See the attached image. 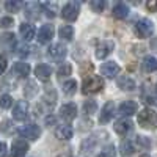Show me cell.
<instances>
[{"mask_svg": "<svg viewBox=\"0 0 157 157\" xmlns=\"http://www.w3.org/2000/svg\"><path fill=\"white\" fill-rule=\"evenodd\" d=\"M104 88V78L101 75H90L82 83V93L83 94H94Z\"/></svg>", "mask_w": 157, "mask_h": 157, "instance_id": "1", "label": "cell"}, {"mask_svg": "<svg viewBox=\"0 0 157 157\" xmlns=\"http://www.w3.org/2000/svg\"><path fill=\"white\" fill-rule=\"evenodd\" d=\"M138 124L143 129H149V130L157 129V113L151 109H143L138 113Z\"/></svg>", "mask_w": 157, "mask_h": 157, "instance_id": "2", "label": "cell"}, {"mask_svg": "<svg viewBox=\"0 0 157 157\" xmlns=\"http://www.w3.org/2000/svg\"><path fill=\"white\" fill-rule=\"evenodd\" d=\"M78 13H80V3L78 2H68L61 10V16H63V19L74 22L78 17Z\"/></svg>", "mask_w": 157, "mask_h": 157, "instance_id": "3", "label": "cell"}, {"mask_svg": "<svg viewBox=\"0 0 157 157\" xmlns=\"http://www.w3.org/2000/svg\"><path fill=\"white\" fill-rule=\"evenodd\" d=\"M154 32V24L149 19H140L135 24V33L138 38H149Z\"/></svg>", "mask_w": 157, "mask_h": 157, "instance_id": "4", "label": "cell"}, {"mask_svg": "<svg viewBox=\"0 0 157 157\" xmlns=\"http://www.w3.org/2000/svg\"><path fill=\"white\" fill-rule=\"evenodd\" d=\"M19 135L24 137V138H29V140H38L39 135H41V127L36 126V124L22 126L19 129Z\"/></svg>", "mask_w": 157, "mask_h": 157, "instance_id": "5", "label": "cell"}, {"mask_svg": "<svg viewBox=\"0 0 157 157\" xmlns=\"http://www.w3.org/2000/svg\"><path fill=\"white\" fill-rule=\"evenodd\" d=\"M66 54H68V49H66V46L61 44V43H57L54 46H50L49 47V52H47V55L52 60H57V61L63 60L64 57H66Z\"/></svg>", "mask_w": 157, "mask_h": 157, "instance_id": "6", "label": "cell"}, {"mask_svg": "<svg viewBox=\"0 0 157 157\" xmlns=\"http://www.w3.org/2000/svg\"><path fill=\"white\" fill-rule=\"evenodd\" d=\"M29 116V104L25 101H17L14 109H13V118L17 121H24Z\"/></svg>", "mask_w": 157, "mask_h": 157, "instance_id": "7", "label": "cell"}, {"mask_svg": "<svg viewBox=\"0 0 157 157\" xmlns=\"http://www.w3.org/2000/svg\"><path fill=\"white\" fill-rule=\"evenodd\" d=\"M115 113H116V109H115V102L113 101H109L105 105L102 107V110H101V115H99V123H109L112 118L115 116Z\"/></svg>", "mask_w": 157, "mask_h": 157, "instance_id": "8", "label": "cell"}, {"mask_svg": "<svg viewBox=\"0 0 157 157\" xmlns=\"http://www.w3.org/2000/svg\"><path fill=\"white\" fill-rule=\"evenodd\" d=\"M29 151V143L22 140V138H17L13 141V145H11V154L13 157H24L25 152Z\"/></svg>", "mask_w": 157, "mask_h": 157, "instance_id": "9", "label": "cell"}, {"mask_svg": "<svg viewBox=\"0 0 157 157\" xmlns=\"http://www.w3.org/2000/svg\"><path fill=\"white\" fill-rule=\"evenodd\" d=\"M137 112H138V105L135 101H124L118 107V115H121V116H132Z\"/></svg>", "mask_w": 157, "mask_h": 157, "instance_id": "10", "label": "cell"}, {"mask_svg": "<svg viewBox=\"0 0 157 157\" xmlns=\"http://www.w3.org/2000/svg\"><path fill=\"white\" fill-rule=\"evenodd\" d=\"M101 74L107 78H113L120 74V66H118V63L115 61H107V63H102L101 66Z\"/></svg>", "mask_w": 157, "mask_h": 157, "instance_id": "11", "label": "cell"}, {"mask_svg": "<svg viewBox=\"0 0 157 157\" xmlns=\"http://www.w3.org/2000/svg\"><path fill=\"white\" fill-rule=\"evenodd\" d=\"M60 116L63 118V120H66V121L75 120V118H77V107H75V104L68 102V104H64V105H61Z\"/></svg>", "mask_w": 157, "mask_h": 157, "instance_id": "12", "label": "cell"}, {"mask_svg": "<svg viewBox=\"0 0 157 157\" xmlns=\"http://www.w3.org/2000/svg\"><path fill=\"white\" fill-rule=\"evenodd\" d=\"M52 38H54V25H50V24L43 25V27L39 29V32H38L39 44H47Z\"/></svg>", "mask_w": 157, "mask_h": 157, "instance_id": "13", "label": "cell"}, {"mask_svg": "<svg viewBox=\"0 0 157 157\" xmlns=\"http://www.w3.org/2000/svg\"><path fill=\"white\" fill-rule=\"evenodd\" d=\"M132 127H134V123L130 121L129 118H123V120L116 121V124H115V132L120 134V135H126V134H129L130 130H132Z\"/></svg>", "mask_w": 157, "mask_h": 157, "instance_id": "14", "label": "cell"}, {"mask_svg": "<svg viewBox=\"0 0 157 157\" xmlns=\"http://www.w3.org/2000/svg\"><path fill=\"white\" fill-rule=\"evenodd\" d=\"M35 75L39 78V80L47 82L50 78V75H52V68L49 66V64H38L36 69H35Z\"/></svg>", "mask_w": 157, "mask_h": 157, "instance_id": "15", "label": "cell"}, {"mask_svg": "<svg viewBox=\"0 0 157 157\" xmlns=\"http://www.w3.org/2000/svg\"><path fill=\"white\" fill-rule=\"evenodd\" d=\"M19 32H21V36L25 39V41H30V39H33V38H35V35H36L35 25H32V24H27V22L21 24Z\"/></svg>", "mask_w": 157, "mask_h": 157, "instance_id": "16", "label": "cell"}, {"mask_svg": "<svg viewBox=\"0 0 157 157\" xmlns=\"http://www.w3.org/2000/svg\"><path fill=\"white\" fill-rule=\"evenodd\" d=\"M11 72L14 74L16 77H27L30 74V64L29 63H22V61L14 63V66H13Z\"/></svg>", "mask_w": 157, "mask_h": 157, "instance_id": "17", "label": "cell"}, {"mask_svg": "<svg viewBox=\"0 0 157 157\" xmlns=\"http://www.w3.org/2000/svg\"><path fill=\"white\" fill-rule=\"evenodd\" d=\"M72 134H74V130L69 124H63V126H58L57 130H55V135L57 138L60 140H71L72 138Z\"/></svg>", "mask_w": 157, "mask_h": 157, "instance_id": "18", "label": "cell"}, {"mask_svg": "<svg viewBox=\"0 0 157 157\" xmlns=\"http://www.w3.org/2000/svg\"><path fill=\"white\" fill-rule=\"evenodd\" d=\"M112 50H113V43H112V41H104V43L99 44L98 49H96V57H98L99 60H104Z\"/></svg>", "mask_w": 157, "mask_h": 157, "instance_id": "19", "label": "cell"}, {"mask_svg": "<svg viewBox=\"0 0 157 157\" xmlns=\"http://www.w3.org/2000/svg\"><path fill=\"white\" fill-rule=\"evenodd\" d=\"M118 86L124 91H132V90H135V82L129 75H121L118 78Z\"/></svg>", "mask_w": 157, "mask_h": 157, "instance_id": "20", "label": "cell"}, {"mask_svg": "<svg viewBox=\"0 0 157 157\" xmlns=\"http://www.w3.org/2000/svg\"><path fill=\"white\" fill-rule=\"evenodd\" d=\"M41 13V5L38 3H27L25 5V16L30 19H38Z\"/></svg>", "mask_w": 157, "mask_h": 157, "instance_id": "21", "label": "cell"}, {"mask_svg": "<svg viewBox=\"0 0 157 157\" xmlns=\"http://www.w3.org/2000/svg\"><path fill=\"white\" fill-rule=\"evenodd\" d=\"M135 152V143L134 141H129V140H124L120 146V154L123 157H129Z\"/></svg>", "mask_w": 157, "mask_h": 157, "instance_id": "22", "label": "cell"}, {"mask_svg": "<svg viewBox=\"0 0 157 157\" xmlns=\"http://www.w3.org/2000/svg\"><path fill=\"white\" fill-rule=\"evenodd\" d=\"M129 14V6L126 3H116L113 6V17L116 19H124Z\"/></svg>", "mask_w": 157, "mask_h": 157, "instance_id": "23", "label": "cell"}, {"mask_svg": "<svg viewBox=\"0 0 157 157\" xmlns=\"http://www.w3.org/2000/svg\"><path fill=\"white\" fill-rule=\"evenodd\" d=\"M143 69H145L146 72H154L157 71V58L155 57H146L145 60H143Z\"/></svg>", "mask_w": 157, "mask_h": 157, "instance_id": "24", "label": "cell"}, {"mask_svg": "<svg viewBox=\"0 0 157 157\" xmlns=\"http://www.w3.org/2000/svg\"><path fill=\"white\" fill-rule=\"evenodd\" d=\"M58 33H60V38L64 39V41H72V38H74V29L71 25H63Z\"/></svg>", "mask_w": 157, "mask_h": 157, "instance_id": "25", "label": "cell"}, {"mask_svg": "<svg viewBox=\"0 0 157 157\" xmlns=\"http://www.w3.org/2000/svg\"><path fill=\"white\" fill-rule=\"evenodd\" d=\"M107 6V2L105 0H91L90 2V8L93 10L94 13H102Z\"/></svg>", "mask_w": 157, "mask_h": 157, "instance_id": "26", "label": "cell"}, {"mask_svg": "<svg viewBox=\"0 0 157 157\" xmlns=\"http://www.w3.org/2000/svg\"><path fill=\"white\" fill-rule=\"evenodd\" d=\"M63 91L68 96H72L75 91H77V82L75 80H66V82L63 83Z\"/></svg>", "mask_w": 157, "mask_h": 157, "instance_id": "27", "label": "cell"}, {"mask_svg": "<svg viewBox=\"0 0 157 157\" xmlns=\"http://www.w3.org/2000/svg\"><path fill=\"white\" fill-rule=\"evenodd\" d=\"M5 8H6L10 13H17V11L22 8V3L19 2V0H8V2L5 3Z\"/></svg>", "mask_w": 157, "mask_h": 157, "instance_id": "28", "label": "cell"}, {"mask_svg": "<svg viewBox=\"0 0 157 157\" xmlns=\"http://www.w3.org/2000/svg\"><path fill=\"white\" fill-rule=\"evenodd\" d=\"M96 109H98V104H96V101H85V104H83V113L85 115H91V113H94L96 112Z\"/></svg>", "mask_w": 157, "mask_h": 157, "instance_id": "29", "label": "cell"}, {"mask_svg": "<svg viewBox=\"0 0 157 157\" xmlns=\"http://www.w3.org/2000/svg\"><path fill=\"white\" fill-rule=\"evenodd\" d=\"M71 71H72L71 64H69V63H63L61 66L58 68L57 74H58V77H66V75H69V74H71Z\"/></svg>", "mask_w": 157, "mask_h": 157, "instance_id": "30", "label": "cell"}, {"mask_svg": "<svg viewBox=\"0 0 157 157\" xmlns=\"http://www.w3.org/2000/svg\"><path fill=\"white\" fill-rule=\"evenodd\" d=\"M13 105V98L10 94H2L0 96V107L2 109H10Z\"/></svg>", "mask_w": 157, "mask_h": 157, "instance_id": "31", "label": "cell"}, {"mask_svg": "<svg viewBox=\"0 0 157 157\" xmlns=\"http://www.w3.org/2000/svg\"><path fill=\"white\" fill-rule=\"evenodd\" d=\"M135 145L138 148H141V149H148L151 146V143H149V140L146 137H137L135 138Z\"/></svg>", "mask_w": 157, "mask_h": 157, "instance_id": "32", "label": "cell"}, {"mask_svg": "<svg viewBox=\"0 0 157 157\" xmlns=\"http://www.w3.org/2000/svg\"><path fill=\"white\" fill-rule=\"evenodd\" d=\"M29 52H30V47L29 46H25V44H17L16 46V54L19 57H27Z\"/></svg>", "mask_w": 157, "mask_h": 157, "instance_id": "33", "label": "cell"}, {"mask_svg": "<svg viewBox=\"0 0 157 157\" xmlns=\"http://www.w3.org/2000/svg\"><path fill=\"white\" fill-rule=\"evenodd\" d=\"M98 157H115V148H113L112 145L107 146V148H104V149L99 152Z\"/></svg>", "mask_w": 157, "mask_h": 157, "instance_id": "34", "label": "cell"}, {"mask_svg": "<svg viewBox=\"0 0 157 157\" xmlns=\"http://www.w3.org/2000/svg\"><path fill=\"white\" fill-rule=\"evenodd\" d=\"M43 8L46 10V13H47V16L49 17H54L55 16V5H50V3H46V5H43Z\"/></svg>", "mask_w": 157, "mask_h": 157, "instance_id": "35", "label": "cell"}, {"mask_svg": "<svg viewBox=\"0 0 157 157\" xmlns=\"http://www.w3.org/2000/svg\"><path fill=\"white\" fill-rule=\"evenodd\" d=\"M0 25H2V27H11L13 25V17H2Z\"/></svg>", "mask_w": 157, "mask_h": 157, "instance_id": "36", "label": "cell"}, {"mask_svg": "<svg viewBox=\"0 0 157 157\" xmlns=\"http://www.w3.org/2000/svg\"><path fill=\"white\" fill-rule=\"evenodd\" d=\"M6 64H8L6 58H5V57H0V75H2V74L5 72V69H6Z\"/></svg>", "mask_w": 157, "mask_h": 157, "instance_id": "37", "label": "cell"}, {"mask_svg": "<svg viewBox=\"0 0 157 157\" xmlns=\"http://www.w3.org/2000/svg\"><path fill=\"white\" fill-rule=\"evenodd\" d=\"M148 10L149 11H157V2H155V0H154V2H152V0L148 2Z\"/></svg>", "mask_w": 157, "mask_h": 157, "instance_id": "38", "label": "cell"}, {"mask_svg": "<svg viewBox=\"0 0 157 157\" xmlns=\"http://www.w3.org/2000/svg\"><path fill=\"white\" fill-rule=\"evenodd\" d=\"M6 145H5V143H0V157H5L6 155Z\"/></svg>", "mask_w": 157, "mask_h": 157, "instance_id": "39", "label": "cell"}, {"mask_svg": "<svg viewBox=\"0 0 157 157\" xmlns=\"http://www.w3.org/2000/svg\"><path fill=\"white\" fill-rule=\"evenodd\" d=\"M141 157H149V155H146V154H145V155H141Z\"/></svg>", "mask_w": 157, "mask_h": 157, "instance_id": "40", "label": "cell"}, {"mask_svg": "<svg viewBox=\"0 0 157 157\" xmlns=\"http://www.w3.org/2000/svg\"><path fill=\"white\" fill-rule=\"evenodd\" d=\"M155 90H157V83H155Z\"/></svg>", "mask_w": 157, "mask_h": 157, "instance_id": "41", "label": "cell"}]
</instances>
